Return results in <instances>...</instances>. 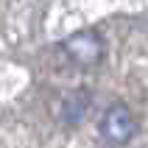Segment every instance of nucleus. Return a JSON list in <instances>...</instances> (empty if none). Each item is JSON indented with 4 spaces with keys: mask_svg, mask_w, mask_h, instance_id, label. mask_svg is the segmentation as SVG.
Wrapping results in <instances>:
<instances>
[{
    "mask_svg": "<svg viewBox=\"0 0 148 148\" xmlns=\"http://www.w3.org/2000/svg\"><path fill=\"white\" fill-rule=\"evenodd\" d=\"M62 50H64L67 56L73 59L78 67H95L103 59V36L98 31H90V28H84V31H75L73 36H67L62 42Z\"/></svg>",
    "mask_w": 148,
    "mask_h": 148,
    "instance_id": "nucleus-1",
    "label": "nucleus"
},
{
    "mask_svg": "<svg viewBox=\"0 0 148 148\" xmlns=\"http://www.w3.org/2000/svg\"><path fill=\"white\" fill-rule=\"evenodd\" d=\"M137 132V120H134L132 109L126 103H112L101 117V134L106 137L112 145H126Z\"/></svg>",
    "mask_w": 148,
    "mask_h": 148,
    "instance_id": "nucleus-2",
    "label": "nucleus"
}]
</instances>
